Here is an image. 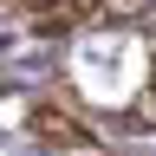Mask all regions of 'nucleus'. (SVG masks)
<instances>
[{
	"mask_svg": "<svg viewBox=\"0 0 156 156\" xmlns=\"http://www.w3.org/2000/svg\"><path fill=\"white\" fill-rule=\"evenodd\" d=\"M33 130L46 136V143H65V150H78V156H85V150H98V143H91V130H85V124H72V117H58L52 104H39V111H33Z\"/></svg>",
	"mask_w": 156,
	"mask_h": 156,
	"instance_id": "f257e3e1",
	"label": "nucleus"
},
{
	"mask_svg": "<svg viewBox=\"0 0 156 156\" xmlns=\"http://www.w3.org/2000/svg\"><path fill=\"white\" fill-rule=\"evenodd\" d=\"M26 7H33V20H39L46 33H58V26L91 20V13H98V0H26Z\"/></svg>",
	"mask_w": 156,
	"mask_h": 156,
	"instance_id": "f03ea898",
	"label": "nucleus"
},
{
	"mask_svg": "<svg viewBox=\"0 0 156 156\" xmlns=\"http://www.w3.org/2000/svg\"><path fill=\"white\" fill-rule=\"evenodd\" d=\"M150 98H156V58H150Z\"/></svg>",
	"mask_w": 156,
	"mask_h": 156,
	"instance_id": "7ed1b4c3",
	"label": "nucleus"
}]
</instances>
